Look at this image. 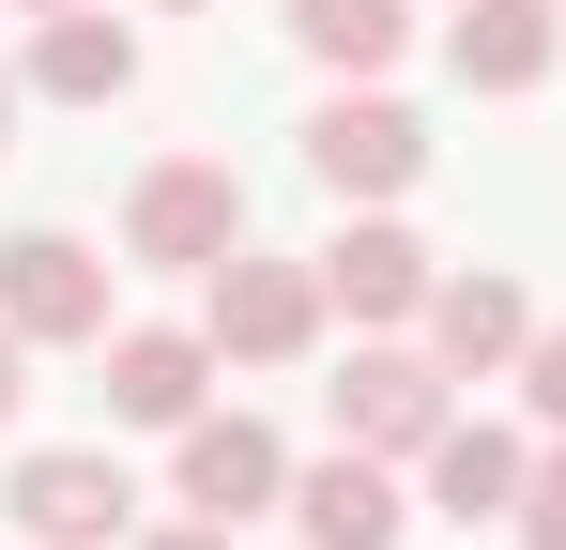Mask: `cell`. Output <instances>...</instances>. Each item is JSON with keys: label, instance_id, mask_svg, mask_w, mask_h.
Masks as SVG:
<instances>
[{"label": "cell", "instance_id": "obj_1", "mask_svg": "<svg viewBox=\"0 0 566 550\" xmlns=\"http://www.w3.org/2000/svg\"><path fill=\"white\" fill-rule=\"evenodd\" d=\"M322 169H337V183H398V169H413V123H382V107L322 123Z\"/></svg>", "mask_w": 566, "mask_h": 550}, {"label": "cell", "instance_id": "obj_2", "mask_svg": "<svg viewBox=\"0 0 566 550\" xmlns=\"http://www.w3.org/2000/svg\"><path fill=\"white\" fill-rule=\"evenodd\" d=\"M261 474H276V458H261V429H199V458H185V489H199V505H245Z\"/></svg>", "mask_w": 566, "mask_h": 550}, {"label": "cell", "instance_id": "obj_3", "mask_svg": "<svg viewBox=\"0 0 566 550\" xmlns=\"http://www.w3.org/2000/svg\"><path fill=\"white\" fill-rule=\"evenodd\" d=\"M107 505H123V489H107V474H77V458H46V474H31V520H46V536H93Z\"/></svg>", "mask_w": 566, "mask_h": 550}, {"label": "cell", "instance_id": "obj_4", "mask_svg": "<svg viewBox=\"0 0 566 550\" xmlns=\"http://www.w3.org/2000/svg\"><path fill=\"white\" fill-rule=\"evenodd\" d=\"M15 306H31V321H77V306H93L77 245H31V261H15Z\"/></svg>", "mask_w": 566, "mask_h": 550}, {"label": "cell", "instance_id": "obj_5", "mask_svg": "<svg viewBox=\"0 0 566 550\" xmlns=\"http://www.w3.org/2000/svg\"><path fill=\"white\" fill-rule=\"evenodd\" d=\"M306 31H322V46H353V62H368V46H398V0H306Z\"/></svg>", "mask_w": 566, "mask_h": 550}, {"label": "cell", "instance_id": "obj_6", "mask_svg": "<svg viewBox=\"0 0 566 550\" xmlns=\"http://www.w3.org/2000/svg\"><path fill=\"white\" fill-rule=\"evenodd\" d=\"M214 214H230L214 183H154V214H138V230H154V245H214Z\"/></svg>", "mask_w": 566, "mask_h": 550}, {"label": "cell", "instance_id": "obj_7", "mask_svg": "<svg viewBox=\"0 0 566 550\" xmlns=\"http://www.w3.org/2000/svg\"><path fill=\"white\" fill-rule=\"evenodd\" d=\"M291 321H306V290H291V275H245V290H230V337H261V352H276Z\"/></svg>", "mask_w": 566, "mask_h": 550}, {"label": "cell", "instance_id": "obj_8", "mask_svg": "<svg viewBox=\"0 0 566 550\" xmlns=\"http://www.w3.org/2000/svg\"><path fill=\"white\" fill-rule=\"evenodd\" d=\"M322 536H337V550H382V489H368V474H322Z\"/></svg>", "mask_w": 566, "mask_h": 550}, {"label": "cell", "instance_id": "obj_9", "mask_svg": "<svg viewBox=\"0 0 566 550\" xmlns=\"http://www.w3.org/2000/svg\"><path fill=\"white\" fill-rule=\"evenodd\" d=\"M185 382H199V367L169 352V337H154V352H123V398H138V413H185Z\"/></svg>", "mask_w": 566, "mask_h": 550}, {"label": "cell", "instance_id": "obj_10", "mask_svg": "<svg viewBox=\"0 0 566 550\" xmlns=\"http://www.w3.org/2000/svg\"><path fill=\"white\" fill-rule=\"evenodd\" d=\"M460 62H490V77H536V15H490V31H460Z\"/></svg>", "mask_w": 566, "mask_h": 550}, {"label": "cell", "instance_id": "obj_11", "mask_svg": "<svg viewBox=\"0 0 566 550\" xmlns=\"http://www.w3.org/2000/svg\"><path fill=\"white\" fill-rule=\"evenodd\" d=\"M444 337H460V352H505V337H521V306H505V290H460V306H444Z\"/></svg>", "mask_w": 566, "mask_h": 550}, {"label": "cell", "instance_id": "obj_12", "mask_svg": "<svg viewBox=\"0 0 566 550\" xmlns=\"http://www.w3.org/2000/svg\"><path fill=\"white\" fill-rule=\"evenodd\" d=\"M337 275H353L368 306H398V290H413V245H382V230H368V245H353V261H337Z\"/></svg>", "mask_w": 566, "mask_h": 550}, {"label": "cell", "instance_id": "obj_13", "mask_svg": "<svg viewBox=\"0 0 566 550\" xmlns=\"http://www.w3.org/2000/svg\"><path fill=\"white\" fill-rule=\"evenodd\" d=\"M536 398H552V413H566V337H552V367H536Z\"/></svg>", "mask_w": 566, "mask_h": 550}, {"label": "cell", "instance_id": "obj_14", "mask_svg": "<svg viewBox=\"0 0 566 550\" xmlns=\"http://www.w3.org/2000/svg\"><path fill=\"white\" fill-rule=\"evenodd\" d=\"M536 520H552V536H566V474H552V505H536Z\"/></svg>", "mask_w": 566, "mask_h": 550}, {"label": "cell", "instance_id": "obj_15", "mask_svg": "<svg viewBox=\"0 0 566 550\" xmlns=\"http://www.w3.org/2000/svg\"><path fill=\"white\" fill-rule=\"evenodd\" d=\"M0 398H15V382H0Z\"/></svg>", "mask_w": 566, "mask_h": 550}]
</instances>
